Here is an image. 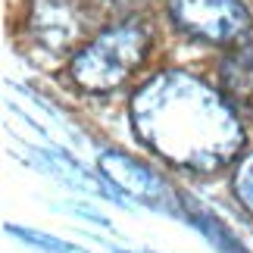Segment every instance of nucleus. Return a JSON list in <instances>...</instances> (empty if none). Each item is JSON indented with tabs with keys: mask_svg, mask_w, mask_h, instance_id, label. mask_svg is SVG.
<instances>
[{
	"mask_svg": "<svg viewBox=\"0 0 253 253\" xmlns=\"http://www.w3.org/2000/svg\"><path fill=\"white\" fill-rule=\"evenodd\" d=\"M6 228L13 231L16 238H22L25 244H35V247L47 250V253H91V250H82V247H75V244H66V241H60V238L41 235V231H32V228H19V225H6Z\"/></svg>",
	"mask_w": 253,
	"mask_h": 253,
	"instance_id": "8",
	"label": "nucleus"
},
{
	"mask_svg": "<svg viewBox=\"0 0 253 253\" xmlns=\"http://www.w3.org/2000/svg\"><path fill=\"white\" fill-rule=\"evenodd\" d=\"M138 138L175 166L212 172L241 150L244 131L228 100L194 75L166 72L134 94Z\"/></svg>",
	"mask_w": 253,
	"mask_h": 253,
	"instance_id": "1",
	"label": "nucleus"
},
{
	"mask_svg": "<svg viewBox=\"0 0 253 253\" xmlns=\"http://www.w3.org/2000/svg\"><path fill=\"white\" fill-rule=\"evenodd\" d=\"M235 194H238V200L253 212V153H247V157L241 160V166L235 172Z\"/></svg>",
	"mask_w": 253,
	"mask_h": 253,
	"instance_id": "9",
	"label": "nucleus"
},
{
	"mask_svg": "<svg viewBox=\"0 0 253 253\" xmlns=\"http://www.w3.org/2000/svg\"><path fill=\"white\" fill-rule=\"evenodd\" d=\"M119 253H131V250H119ZM141 253H147V250H141Z\"/></svg>",
	"mask_w": 253,
	"mask_h": 253,
	"instance_id": "10",
	"label": "nucleus"
},
{
	"mask_svg": "<svg viewBox=\"0 0 253 253\" xmlns=\"http://www.w3.org/2000/svg\"><path fill=\"white\" fill-rule=\"evenodd\" d=\"M222 87L235 106L253 113V44L235 50L222 63Z\"/></svg>",
	"mask_w": 253,
	"mask_h": 253,
	"instance_id": "5",
	"label": "nucleus"
},
{
	"mask_svg": "<svg viewBox=\"0 0 253 253\" xmlns=\"http://www.w3.org/2000/svg\"><path fill=\"white\" fill-rule=\"evenodd\" d=\"M184 210H188V219L194 222V228H197L200 235H207V241L216 244L219 253H247L244 244H241V241L231 235L210 210H203L200 203H191V200H184Z\"/></svg>",
	"mask_w": 253,
	"mask_h": 253,
	"instance_id": "7",
	"label": "nucleus"
},
{
	"mask_svg": "<svg viewBox=\"0 0 253 253\" xmlns=\"http://www.w3.org/2000/svg\"><path fill=\"white\" fill-rule=\"evenodd\" d=\"M35 32H38V38H41L47 47L60 50V47H69L72 44V38L79 35V25H75L69 6H63V3H44V9L38 6Z\"/></svg>",
	"mask_w": 253,
	"mask_h": 253,
	"instance_id": "6",
	"label": "nucleus"
},
{
	"mask_svg": "<svg viewBox=\"0 0 253 253\" xmlns=\"http://www.w3.org/2000/svg\"><path fill=\"white\" fill-rule=\"evenodd\" d=\"M147 35L138 25H113L82 47L72 60V79L87 91H113L141 66Z\"/></svg>",
	"mask_w": 253,
	"mask_h": 253,
	"instance_id": "2",
	"label": "nucleus"
},
{
	"mask_svg": "<svg viewBox=\"0 0 253 253\" xmlns=\"http://www.w3.org/2000/svg\"><path fill=\"white\" fill-rule=\"evenodd\" d=\"M169 13L181 32L212 44H225L247 28L241 0H169Z\"/></svg>",
	"mask_w": 253,
	"mask_h": 253,
	"instance_id": "3",
	"label": "nucleus"
},
{
	"mask_svg": "<svg viewBox=\"0 0 253 253\" xmlns=\"http://www.w3.org/2000/svg\"><path fill=\"white\" fill-rule=\"evenodd\" d=\"M100 172L110 181L119 184L122 191L141 197L144 203H150V207H157V210L169 207V197H172L169 184L163 181L160 175H153L147 166H141V163H134L131 157H125V153H116V150L100 153Z\"/></svg>",
	"mask_w": 253,
	"mask_h": 253,
	"instance_id": "4",
	"label": "nucleus"
}]
</instances>
